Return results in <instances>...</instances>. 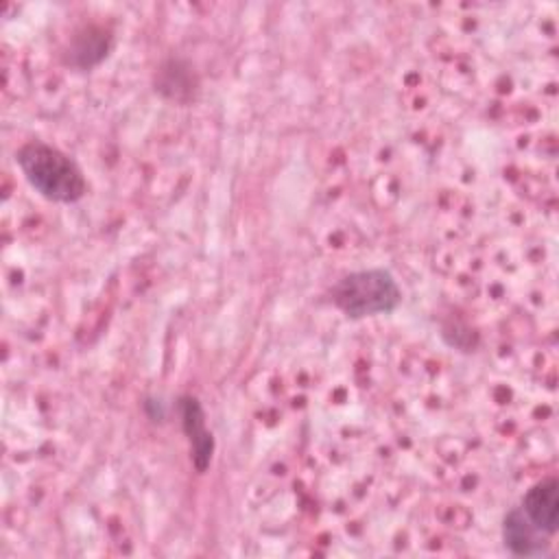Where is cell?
<instances>
[{
  "label": "cell",
  "instance_id": "6da1fadb",
  "mask_svg": "<svg viewBox=\"0 0 559 559\" xmlns=\"http://www.w3.org/2000/svg\"><path fill=\"white\" fill-rule=\"evenodd\" d=\"M15 162L31 188L48 201L74 203L87 192V181L76 162L46 142H26L15 153Z\"/></svg>",
  "mask_w": 559,
  "mask_h": 559
},
{
  "label": "cell",
  "instance_id": "7a4b0ae2",
  "mask_svg": "<svg viewBox=\"0 0 559 559\" xmlns=\"http://www.w3.org/2000/svg\"><path fill=\"white\" fill-rule=\"evenodd\" d=\"M334 306L349 319L393 312L402 301L397 280L386 269H360L332 286Z\"/></svg>",
  "mask_w": 559,
  "mask_h": 559
},
{
  "label": "cell",
  "instance_id": "3957f363",
  "mask_svg": "<svg viewBox=\"0 0 559 559\" xmlns=\"http://www.w3.org/2000/svg\"><path fill=\"white\" fill-rule=\"evenodd\" d=\"M550 537L542 533L520 507H513L502 520L504 548L515 557H544L550 550Z\"/></svg>",
  "mask_w": 559,
  "mask_h": 559
},
{
  "label": "cell",
  "instance_id": "277c9868",
  "mask_svg": "<svg viewBox=\"0 0 559 559\" xmlns=\"http://www.w3.org/2000/svg\"><path fill=\"white\" fill-rule=\"evenodd\" d=\"M179 417H181L183 435L188 437V443H190L192 463L199 472H205L214 454V437L205 426L203 406L199 404L197 397L183 395L179 400Z\"/></svg>",
  "mask_w": 559,
  "mask_h": 559
},
{
  "label": "cell",
  "instance_id": "5b68a950",
  "mask_svg": "<svg viewBox=\"0 0 559 559\" xmlns=\"http://www.w3.org/2000/svg\"><path fill=\"white\" fill-rule=\"evenodd\" d=\"M522 513L548 537L559 528V483L555 476L535 483L520 504Z\"/></svg>",
  "mask_w": 559,
  "mask_h": 559
},
{
  "label": "cell",
  "instance_id": "8992f818",
  "mask_svg": "<svg viewBox=\"0 0 559 559\" xmlns=\"http://www.w3.org/2000/svg\"><path fill=\"white\" fill-rule=\"evenodd\" d=\"M109 46V35L103 28L90 26L70 46V63H74L76 68H92L107 57Z\"/></svg>",
  "mask_w": 559,
  "mask_h": 559
}]
</instances>
